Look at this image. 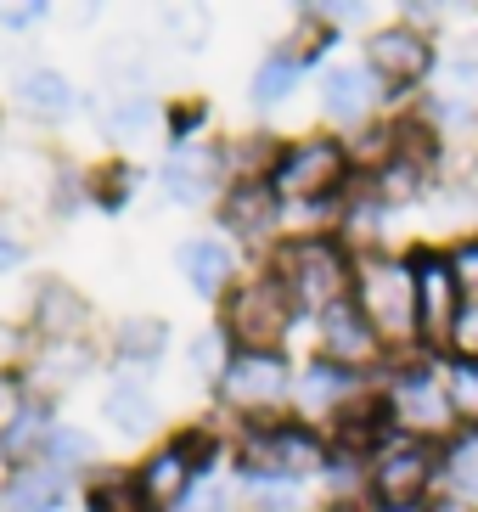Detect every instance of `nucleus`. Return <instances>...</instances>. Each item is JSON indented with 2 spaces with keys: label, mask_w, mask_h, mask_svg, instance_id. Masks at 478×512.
Listing matches in <instances>:
<instances>
[{
  "label": "nucleus",
  "mask_w": 478,
  "mask_h": 512,
  "mask_svg": "<svg viewBox=\"0 0 478 512\" xmlns=\"http://www.w3.org/2000/svg\"><path fill=\"white\" fill-rule=\"evenodd\" d=\"M270 271L282 276V287L293 293L299 316H327L344 299H355V248L332 231H293L270 248Z\"/></svg>",
  "instance_id": "f257e3e1"
},
{
  "label": "nucleus",
  "mask_w": 478,
  "mask_h": 512,
  "mask_svg": "<svg viewBox=\"0 0 478 512\" xmlns=\"http://www.w3.org/2000/svg\"><path fill=\"white\" fill-rule=\"evenodd\" d=\"M355 259H360L355 265V304H360V316L372 321V332L383 338L389 361L422 355L411 254H400V248H372V254H355Z\"/></svg>",
  "instance_id": "f03ea898"
},
{
  "label": "nucleus",
  "mask_w": 478,
  "mask_h": 512,
  "mask_svg": "<svg viewBox=\"0 0 478 512\" xmlns=\"http://www.w3.org/2000/svg\"><path fill=\"white\" fill-rule=\"evenodd\" d=\"M389 422L405 439H422V445H445L450 434H462V422L445 400V377H439V355H405L389 361V377L377 383Z\"/></svg>",
  "instance_id": "7ed1b4c3"
},
{
  "label": "nucleus",
  "mask_w": 478,
  "mask_h": 512,
  "mask_svg": "<svg viewBox=\"0 0 478 512\" xmlns=\"http://www.w3.org/2000/svg\"><path fill=\"white\" fill-rule=\"evenodd\" d=\"M327 462H332V439L321 434V428H310V422H299V417L242 428V439H237V473L242 479L304 484V479H321Z\"/></svg>",
  "instance_id": "20e7f679"
},
{
  "label": "nucleus",
  "mask_w": 478,
  "mask_h": 512,
  "mask_svg": "<svg viewBox=\"0 0 478 512\" xmlns=\"http://www.w3.org/2000/svg\"><path fill=\"white\" fill-rule=\"evenodd\" d=\"M293 361L287 349H237L225 377L214 383V400L220 411L242 422V428H259V422H282L293 417Z\"/></svg>",
  "instance_id": "39448f33"
},
{
  "label": "nucleus",
  "mask_w": 478,
  "mask_h": 512,
  "mask_svg": "<svg viewBox=\"0 0 478 512\" xmlns=\"http://www.w3.org/2000/svg\"><path fill=\"white\" fill-rule=\"evenodd\" d=\"M270 186L287 209H315V203H332L355 186V158H349L344 136H299L282 141L276 152V169H270Z\"/></svg>",
  "instance_id": "423d86ee"
},
{
  "label": "nucleus",
  "mask_w": 478,
  "mask_h": 512,
  "mask_svg": "<svg viewBox=\"0 0 478 512\" xmlns=\"http://www.w3.org/2000/svg\"><path fill=\"white\" fill-rule=\"evenodd\" d=\"M299 321V304L282 287V276L259 265L254 276H242L231 293L220 299V332L237 349H282V338Z\"/></svg>",
  "instance_id": "0eeeda50"
},
{
  "label": "nucleus",
  "mask_w": 478,
  "mask_h": 512,
  "mask_svg": "<svg viewBox=\"0 0 478 512\" xmlns=\"http://www.w3.org/2000/svg\"><path fill=\"white\" fill-rule=\"evenodd\" d=\"M439 496V445L389 439L372 456V512H417Z\"/></svg>",
  "instance_id": "6e6552de"
},
{
  "label": "nucleus",
  "mask_w": 478,
  "mask_h": 512,
  "mask_svg": "<svg viewBox=\"0 0 478 512\" xmlns=\"http://www.w3.org/2000/svg\"><path fill=\"white\" fill-rule=\"evenodd\" d=\"M411 254V282H417V338L422 355H445L450 332H456V316H462V287H456V271H450L445 248H405Z\"/></svg>",
  "instance_id": "1a4fd4ad"
},
{
  "label": "nucleus",
  "mask_w": 478,
  "mask_h": 512,
  "mask_svg": "<svg viewBox=\"0 0 478 512\" xmlns=\"http://www.w3.org/2000/svg\"><path fill=\"white\" fill-rule=\"evenodd\" d=\"M372 389L377 383H366L360 372L327 361V355H315V361H304L299 377H293V417L321 428V434H332V422L344 417L349 406H360Z\"/></svg>",
  "instance_id": "9d476101"
},
{
  "label": "nucleus",
  "mask_w": 478,
  "mask_h": 512,
  "mask_svg": "<svg viewBox=\"0 0 478 512\" xmlns=\"http://www.w3.org/2000/svg\"><path fill=\"white\" fill-rule=\"evenodd\" d=\"M366 68L377 74L383 91H417L439 74V51L428 29H411V23H389L366 40Z\"/></svg>",
  "instance_id": "9b49d317"
},
{
  "label": "nucleus",
  "mask_w": 478,
  "mask_h": 512,
  "mask_svg": "<svg viewBox=\"0 0 478 512\" xmlns=\"http://www.w3.org/2000/svg\"><path fill=\"white\" fill-rule=\"evenodd\" d=\"M158 186H164V197H169V203H180V209H203V203L220 209V197L231 192L225 147H214V141L175 147L164 164H158Z\"/></svg>",
  "instance_id": "f8f14e48"
},
{
  "label": "nucleus",
  "mask_w": 478,
  "mask_h": 512,
  "mask_svg": "<svg viewBox=\"0 0 478 512\" xmlns=\"http://www.w3.org/2000/svg\"><path fill=\"white\" fill-rule=\"evenodd\" d=\"M220 226H225V237L248 242V248H265L287 226V203L276 197L270 181H231V192L220 197Z\"/></svg>",
  "instance_id": "ddd939ff"
},
{
  "label": "nucleus",
  "mask_w": 478,
  "mask_h": 512,
  "mask_svg": "<svg viewBox=\"0 0 478 512\" xmlns=\"http://www.w3.org/2000/svg\"><path fill=\"white\" fill-rule=\"evenodd\" d=\"M377 102H383V85H377V74L366 62H338V68L321 74V113L338 130H349V136L377 124Z\"/></svg>",
  "instance_id": "4468645a"
},
{
  "label": "nucleus",
  "mask_w": 478,
  "mask_h": 512,
  "mask_svg": "<svg viewBox=\"0 0 478 512\" xmlns=\"http://www.w3.org/2000/svg\"><path fill=\"white\" fill-rule=\"evenodd\" d=\"M315 338H321V355L338 366H349V372H372L377 361L389 366V349H383V338L372 332V321L360 316V304L344 299L338 310H327V316H315Z\"/></svg>",
  "instance_id": "2eb2a0df"
},
{
  "label": "nucleus",
  "mask_w": 478,
  "mask_h": 512,
  "mask_svg": "<svg viewBox=\"0 0 478 512\" xmlns=\"http://www.w3.org/2000/svg\"><path fill=\"white\" fill-rule=\"evenodd\" d=\"M29 332H34V344H85V332H90L85 293L68 282H40L34 310H29Z\"/></svg>",
  "instance_id": "dca6fc26"
},
{
  "label": "nucleus",
  "mask_w": 478,
  "mask_h": 512,
  "mask_svg": "<svg viewBox=\"0 0 478 512\" xmlns=\"http://www.w3.org/2000/svg\"><path fill=\"white\" fill-rule=\"evenodd\" d=\"M175 265L197 299H225L237 287V254L225 237H186L175 248Z\"/></svg>",
  "instance_id": "f3484780"
},
{
  "label": "nucleus",
  "mask_w": 478,
  "mask_h": 512,
  "mask_svg": "<svg viewBox=\"0 0 478 512\" xmlns=\"http://www.w3.org/2000/svg\"><path fill=\"white\" fill-rule=\"evenodd\" d=\"M96 366L90 344H34V355L23 361V377H17V389L34 394V400H51L57 389H74L79 377Z\"/></svg>",
  "instance_id": "a211bd4d"
},
{
  "label": "nucleus",
  "mask_w": 478,
  "mask_h": 512,
  "mask_svg": "<svg viewBox=\"0 0 478 512\" xmlns=\"http://www.w3.org/2000/svg\"><path fill=\"white\" fill-rule=\"evenodd\" d=\"M51 400H34V394L17 389L12 411L0 417V462L6 467H29L45 456V434H51Z\"/></svg>",
  "instance_id": "6ab92c4d"
},
{
  "label": "nucleus",
  "mask_w": 478,
  "mask_h": 512,
  "mask_svg": "<svg viewBox=\"0 0 478 512\" xmlns=\"http://www.w3.org/2000/svg\"><path fill=\"white\" fill-rule=\"evenodd\" d=\"M135 479H141V490H147V501H152L158 512H175L180 501H186V490H192L203 473L192 467V456L180 451L175 439H164V445H158L147 462L135 467Z\"/></svg>",
  "instance_id": "aec40b11"
},
{
  "label": "nucleus",
  "mask_w": 478,
  "mask_h": 512,
  "mask_svg": "<svg viewBox=\"0 0 478 512\" xmlns=\"http://www.w3.org/2000/svg\"><path fill=\"white\" fill-rule=\"evenodd\" d=\"M74 479L57 473L51 462H29V467H12L6 473V490H0V507L6 512H57L68 501Z\"/></svg>",
  "instance_id": "412c9836"
},
{
  "label": "nucleus",
  "mask_w": 478,
  "mask_h": 512,
  "mask_svg": "<svg viewBox=\"0 0 478 512\" xmlns=\"http://www.w3.org/2000/svg\"><path fill=\"white\" fill-rule=\"evenodd\" d=\"M102 422L119 439H147L158 428V400H152V389L141 377H113L102 394Z\"/></svg>",
  "instance_id": "4be33fe9"
},
{
  "label": "nucleus",
  "mask_w": 478,
  "mask_h": 512,
  "mask_svg": "<svg viewBox=\"0 0 478 512\" xmlns=\"http://www.w3.org/2000/svg\"><path fill=\"white\" fill-rule=\"evenodd\" d=\"M17 102L29 107V119L57 124L79 107V91L68 85V74H57V68H29V74H17Z\"/></svg>",
  "instance_id": "5701e85b"
},
{
  "label": "nucleus",
  "mask_w": 478,
  "mask_h": 512,
  "mask_svg": "<svg viewBox=\"0 0 478 512\" xmlns=\"http://www.w3.org/2000/svg\"><path fill=\"white\" fill-rule=\"evenodd\" d=\"M113 355L124 366H158L169 355V321L164 316H124L113 327Z\"/></svg>",
  "instance_id": "b1692460"
},
{
  "label": "nucleus",
  "mask_w": 478,
  "mask_h": 512,
  "mask_svg": "<svg viewBox=\"0 0 478 512\" xmlns=\"http://www.w3.org/2000/svg\"><path fill=\"white\" fill-rule=\"evenodd\" d=\"M439 490L478 507V428H462L439 445Z\"/></svg>",
  "instance_id": "393cba45"
},
{
  "label": "nucleus",
  "mask_w": 478,
  "mask_h": 512,
  "mask_svg": "<svg viewBox=\"0 0 478 512\" xmlns=\"http://www.w3.org/2000/svg\"><path fill=\"white\" fill-rule=\"evenodd\" d=\"M158 124V102L147 91H113V102L102 107V136L107 141H141Z\"/></svg>",
  "instance_id": "a878e982"
},
{
  "label": "nucleus",
  "mask_w": 478,
  "mask_h": 512,
  "mask_svg": "<svg viewBox=\"0 0 478 512\" xmlns=\"http://www.w3.org/2000/svg\"><path fill=\"white\" fill-rule=\"evenodd\" d=\"M85 512H158L147 501V490H141V479L135 473H96V479L85 484Z\"/></svg>",
  "instance_id": "bb28decb"
},
{
  "label": "nucleus",
  "mask_w": 478,
  "mask_h": 512,
  "mask_svg": "<svg viewBox=\"0 0 478 512\" xmlns=\"http://www.w3.org/2000/svg\"><path fill=\"white\" fill-rule=\"evenodd\" d=\"M299 74H304V62L293 57L287 46H276V51H270V57L254 68V85H248L254 107H282L287 96L299 91Z\"/></svg>",
  "instance_id": "cd10ccee"
},
{
  "label": "nucleus",
  "mask_w": 478,
  "mask_h": 512,
  "mask_svg": "<svg viewBox=\"0 0 478 512\" xmlns=\"http://www.w3.org/2000/svg\"><path fill=\"white\" fill-rule=\"evenodd\" d=\"M96 456H102V451H96V439H90L85 428H74V422H51L40 462H51L57 473L74 479V473H90V467H96Z\"/></svg>",
  "instance_id": "c85d7f7f"
},
{
  "label": "nucleus",
  "mask_w": 478,
  "mask_h": 512,
  "mask_svg": "<svg viewBox=\"0 0 478 512\" xmlns=\"http://www.w3.org/2000/svg\"><path fill=\"white\" fill-rule=\"evenodd\" d=\"M175 512H242V479H237V467H231V473H225V467L203 473V479L186 490V501H180Z\"/></svg>",
  "instance_id": "c756f323"
},
{
  "label": "nucleus",
  "mask_w": 478,
  "mask_h": 512,
  "mask_svg": "<svg viewBox=\"0 0 478 512\" xmlns=\"http://www.w3.org/2000/svg\"><path fill=\"white\" fill-rule=\"evenodd\" d=\"M439 377H445V400L456 411L462 428H478V361H462V355H445L439 361Z\"/></svg>",
  "instance_id": "7c9ffc66"
},
{
  "label": "nucleus",
  "mask_w": 478,
  "mask_h": 512,
  "mask_svg": "<svg viewBox=\"0 0 478 512\" xmlns=\"http://www.w3.org/2000/svg\"><path fill=\"white\" fill-rule=\"evenodd\" d=\"M237 479H242V473H237ZM242 512H304V484L242 479Z\"/></svg>",
  "instance_id": "2f4dec72"
},
{
  "label": "nucleus",
  "mask_w": 478,
  "mask_h": 512,
  "mask_svg": "<svg viewBox=\"0 0 478 512\" xmlns=\"http://www.w3.org/2000/svg\"><path fill=\"white\" fill-rule=\"evenodd\" d=\"M231 355H237V344H231V338H225L220 327L197 332L192 344H186V361H192V372H197V377H209V383H220V377H225Z\"/></svg>",
  "instance_id": "473e14b6"
},
{
  "label": "nucleus",
  "mask_w": 478,
  "mask_h": 512,
  "mask_svg": "<svg viewBox=\"0 0 478 512\" xmlns=\"http://www.w3.org/2000/svg\"><path fill=\"white\" fill-rule=\"evenodd\" d=\"M439 68H445V96L473 102V96H478V51L473 46H456L450 57H439Z\"/></svg>",
  "instance_id": "72a5a7b5"
},
{
  "label": "nucleus",
  "mask_w": 478,
  "mask_h": 512,
  "mask_svg": "<svg viewBox=\"0 0 478 512\" xmlns=\"http://www.w3.org/2000/svg\"><path fill=\"white\" fill-rule=\"evenodd\" d=\"M450 271H456V287H462V299L478 304V231H462V237L445 248Z\"/></svg>",
  "instance_id": "f704fd0d"
},
{
  "label": "nucleus",
  "mask_w": 478,
  "mask_h": 512,
  "mask_svg": "<svg viewBox=\"0 0 478 512\" xmlns=\"http://www.w3.org/2000/svg\"><path fill=\"white\" fill-rule=\"evenodd\" d=\"M203 130H209V102H180V107H169V136H175V147H192Z\"/></svg>",
  "instance_id": "c9c22d12"
},
{
  "label": "nucleus",
  "mask_w": 478,
  "mask_h": 512,
  "mask_svg": "<svg viewBox=\"0 0 478 512\" xmlns=\"http://www.w3.org/2000/svg\"><path fill=\"white\" fill-rule=\"evenodd\" d=\"M445 355L478 361V304H462V316H456V332H450V349H445Z\"/></svg>",
  "instance_id": "e433bc0d"
},
{
  "label": "nucleus",
  "mask_w": 478,
  "mask_h": 512,
  "mask_svg": "<svg viewBox=\"0 0 478 512\" xmlns=\"http://www.w3.org/2000/svg\"><path fill=\"white\" fill-rule=\"evenodd\" d=\"M0 17H6V29H34V23L45 17V6H40V0H29V6H6Z\"/></svg>",
  "instance_id": "4c0bfd02"
},
{
  "label": "nucleus",
  "mask_w": 478,
  "mask_h": 512,
  "mask_svg": "<svg viewBox=\"0 0 478 512\" xmlns=\"http://www.w3.org/2000/svg\"><path fill=\"white\" fill-rule=\"evenodd\" d=\"M23 259H29V248H23V242L12 237V231L0 226V271H17V265H23Z\"/></svg>",
  "instance_id": "58836bf2"
},
{
  "label": "nucleus",
  "mask_w": 478,
  "mask_h": 512,
  "mask_svg": "<svg viewBox=\"0 0 478 512\" xmlns=\"http://www.w3.org/2000/svg\"><path fill=\"white\" fill-rule=\"evenodd\" d=\"M428 512H478L473 501H462V496H450V490H439L434 501H428Z\"/></svg>",
  "instance_id": "ea45409f"
},
{
  "label": "nucleus",
  "mask_w": 478,
  "mask_h": 512,
  "mask_svg": "<svg viewBox=\"0 0 478 512\" xmlns=\"http://www.w3.org/2000/svg\"><path fill=\"white\" fill-rule=\"evenodd\" d=\"M332 512H344V507H332Z\"/></svg>",
  "instance_id": "a19ab883"
},
{
  "label": "nucleus",
  "mask_w": 478,
  "mask_h": 512,
  "mask_svg": "<svg viewBox=\"0 0 478 512\" xmlns=\"http://www.w3.org/2000/svg\"><path fill=\"white\" fill-rule=\"evenodd\" d=\"M0 512H6V507H0Z\"/></svg>",
  "instance_id": "79ce46f5"
}]
</instances>
